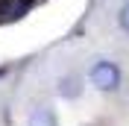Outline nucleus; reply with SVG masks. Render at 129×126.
Instances as JSON below:
<instances>
[{
  "label": "nucleus",
  "instance_id": "nucleus-1",
  "mask_svg": "<svg viewBox=\"0 0 129 126\" xmlns=\"http://www.w3.org/2000/svg\"><path fill=\"white\" fill-rule=\"evenodd\" d=\"M91 85L97 91H117L120 88V71L114 62H97L91 68Z\"/></svg>",
  "mask_w": 129,
  "mask_h": 126
},
{
  "label": "nucleus",
  "instance_id": "nucleus-2",
  "mask_svg": "<svg viewBox=\"0 0 129 126\" xmlns=\"http://www.w3.org/2000/svg\"><path fill=\"white\" fill-rule=\"evenodd\" d=\"M26 126H56V114H53L47 106H38V109L29 114V123Z\"/></svg>",
  "mask_w": 129,
  "mask_h": 126
},
{
  "label": "nucleus",
  "instance_id": "nucleus-3",
  "mask_svg": "<svg viewBox=\"0 0 129 126\" xmlns=\"http://www.w3.org/2000/svg\"><path fill=\"white\" fill-rule=\"evenodd\" d=\"M79 91L82 88H79V79L76 76H62L59 79V94L62 97H71L73 100V97H79Z\"/></svg>",
  "mask_w": 129,
  "mask_h": 126
},
{
  "label": "nucleus",
  "instance_id": "nucleus-4",
  "mask_svg": "<svg viewBox=\"0 0 129 126\" xmlns=\"http://www.w3.org/2000/svg\"><path fill=\"white\" fill-rule=\"evenodd\" d=\"M0 15H3V18H12V15H18V6L12 3V0H0Z\"/></svg>",
  "mask_w": 129,
  "mask_h": 126
},
{
  "label": "nucleus",
  "instance_id": "nucleus-5",
  "mask_svg": "<svg viewBox=\"0 0 129 126\" xmlns=\"http://www.w3.org/2000/svg\"><path fill=\"white\" fill-rule=\"evenodd\" d=\"M120 26H123V29L129 32V3H126V6L120 9Z\"/></svg>",
  "mask_w": 129,
  "mask_h": 126
},
{
  "label": "nucleus",
  "instance_id": "nucleus-6",
  "mask_svg": "<svg viewBox=\"0 0 129 126\" xmlns=\"http://www.w3.org/2000/svg\"><path fill=\"white\" fill-rule=\"evenodd\" d=\"M3 73H6V71H3V68H0V76H3Z\"/></svg>",
  "mask_w": 129,
  "mask_h": 126
}]
</instances>
